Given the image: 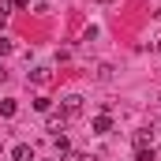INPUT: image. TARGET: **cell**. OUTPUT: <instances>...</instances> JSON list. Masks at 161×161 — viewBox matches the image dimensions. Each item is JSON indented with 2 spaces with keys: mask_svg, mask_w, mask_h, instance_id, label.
<instances>
[{
  "mask_svg": "<svg viewBox=\"0 0 161 161\" xmlns=\"http://www.w3.org/2000/svg\"><path fill=\"white\" fill-rule=\"evenodd\" d=\"M90 127H94V131H97V135H105V131H109V127H113V120H109V116H105V113H101V116H94V124H90Z\"/></svg>",
  "mask_w": 161,
  "mask_h": 161,
  "instance_id": "5b68a950",
  "label": "cell"
},
{
  "mask_svg": "<svg viewBox=\"0 0 161 161\" xmlns=\"http://www.w3.org/2000/svg\"><path fill=\"white\" fill-rule=\"evenodd\" d=\"M0 146H4V142H0Z\"/></svg>",
  "mask_w": 161,
  "mask_h": 161,
  "instance_id": "5bb4252c",
  "label": "cell"
},
{
  "mask_svg": "<svg viewBox=\"0 0 161 161\" xmlns=\"http://www.w3.org/2000/svg\"><path fill=\"white\" fill-rule=\"evenodd\" d=\"M158 53H161V41H158Z\"/></svg>",
  "mask_w": 161,
  "mask_h": 161,
  "instance_id": "7c38bea8",
  "label": "cell"
},
{
  "mask_svg": "<svg viewBox=\"0 0 161 161\" xmlns=\"http://www.w3.org/2000/svg\"><path fill=\"white\" fill-rule=\"evenodd\" d=\"M4 53H11V41L8 38H0V56H4Z\"/></svg>",
  "mask_w": 161,
  "mask_h": 161,
  "instance_id": "8fae6325",
  "label": "cell"
},
{
  "mask_svg": "<svg viewBox=\"0 0 161 161\" xmlns=\"http://www.w3.org/2000/svg\"><path fill=\"white\" fill-rule=\"evenodd\" d=\"M11 158H15V161H34V150H30L26 142H19V146L11 150Z\"/></svg>",
  "mask_w": 161,
  "mask_h": 161,
  "instance_id": "277c9868",
  "label": "cell"
},
{
  "mask_svg": "<svg viewBox=\"0 0 161 161\" xmlns=\"http://www.w3.org/2000/svg\"><path fill=\"white\" fill-rule=\"evenodd\" d=\"M139 161H154V146L150 150H139Z\"/></svg>",
  "mask_w": 161,
  "mask_h": 161,
  "instance_id": "30bf717a",
  "label": "cell"
},
{
  "mask_svg": "<svg viewBox=\"0 0 161 161\" xmlns=\"http://www.w3.org/2000/svg\"><path fill=\"white\" fill-rule=\"evenodd\" d=\"M64 127H68V116H64V113H56V116H49V131H53V135H60Z\"/></svg>",
  "mask_w": 161,
  "mask_h": 161,
  "instance_id": "3957f363",
  "label": "cell"
},
{
  "mask_svg": "<svg viewBox=\"0 0 161 161\" xmlns=\"http://www.w3.org/2000/svg\"><path fill=\"white\" fill-rule=\"evenodd\" d=\"M30 79L38 82V86H45V82L53 79V75H49V68H34V71H30Z\"/></svg>",
  "mask_w": 161,
  "mask_h": 161,
  "instance_id": "8992f818",
  "label": "cell"
},
{
  "mask_svg": "<svg viewBox=\"0 0 161 161\" xmlns=\"http://www.w3.org/2000/svg\"><path fill=\"white\" fill-rule=\"evenodd\" d=\"M0 116H15V101H0Z\"/></svg>",
  "mask_w": 161,
  "mask_h": 161,
  "instance_id": "52a82bcc",
  "label": "cell"
},
{
  "mask_svg": "<svg viewBox=\"0 0 161 161\" xmlns=\"http://www.w3.org/2000/svg\"><path fill=\"white\" fill-rule=\"evenodd\" d=\"M154 146V131H139L135 135V150H150Z\"/></svg>",
  "mask_w": 161,
  "mask_h": 161,
  "instance_id": "7a4b0ae2",
  "label": "cell"
},
{
  "mask_svg": "<svg viewBox=\"0 0 161 161\" xmlns=\"http://www.w3.org/2000/svg\"><path fill=\"white\" fill-rule=\"evenodd\" d=\"M34 109H38V113H49V109H53V101H49V97H38V101H34Z\"/></svg>",
  "mask_w": 161,
  "mask_h": 161,
  "instance_id": "ba28073f",
  "label": "cell"
},
{
  "mask_svg": "<svg viewBox=\"0 0 161 161\" xmlns=\"http://www.w3.org/2000/svg\"><path fill=\"white\" fill-rule=\"evenodd\" d=\"M82 113V97L79 94H68V97H64V116H79Z\"/></svg>",
  "mask_w": 161,
  "mask_h": 161,
  "instance_id": "6da1fadb",
  "label": "cell"
},
{
  "mask_svg": "<svg viewBox=\"0 0 161 161\" xmlns=\"http://www.w3.org/2000/svg\"><path fill=\"white\" fill-rule=\"evenodd\" d=\"M0 23H4V15H0Z\"/></svg>",
  "mask_w": 161,
  "mask_h": 161,
  "instance_id": "4fadbf2b",
  "label": "cell"
},
{
  "mask_svg": "<svg viewBox=\"0 0 161 161\" xmlns=\"http://www.w3.org/2000/svg\"><path fill=\"white\" fill-rule=\"evenodd\" d=\"M11 8H15V11H26V8H30V0H11Z\"/></svg>",
  "mask_w": 161,
  "mask_h": 161,
  "instance_id": "9c48e42d",
  "label": "cell"
}]
</instances>
